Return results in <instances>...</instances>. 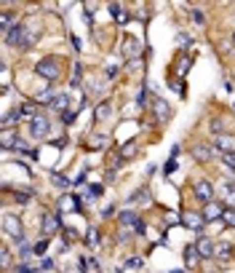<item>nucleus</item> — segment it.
I'll return each instance as SVG.
<instances>
[{
	"instance_id": "1",
	"label": "nucleus",
	"mask_w": 235,
	"mask_h": 273,
	"mask_svg": "<svg viewBox=\"0 0 235 273\" xmlns=\"http://www.w3.org/2000/svg\"><path fill=\"white\" fill-rule=\"evenodd\" d=\"M38 35H40V27H38L35 19H27L24 24H14V30L8 32V46H16V49H32L38 41Z\"/></svg>"
},
{
	"instance_id": "2",
	"label": "nucleus",
	"mask_w": 235,
	"mask_h": 273,
	"mask_svg": "<svg viewBox=\"0 0 235 273\" xmlns=\"http://www.w3.org/2000/svg\"><path fill=\"white\" fill-rule=\"evenodd\" d=\"M35 72L45 81H59V75H62V64H59L56 56H45L40 62L35 64Z\"/></svg>"
},
{
	"instance_id": "3",
	"label": "nucleus",
	"mask_w": 235,
	"mask_h": 273,
	"mask_svg": "<svg viewBox=\"0 0 235 273\" xmlns=\"http://www.w3.org/2000/svg\"><path fill=\"white\" fill-rule=\"evenodd\" d=\"M3 230L8 233L11 238H16V241H22V233H24V228H22V219H19L16 215H3Z\"/></svg>"
},
{
	"instance_id": "4",
	"label": "nucleus",
	"mask_w": 235,
	"mask_h": 273,
	"mask_svg": "<svg viewBox=\"0 0 235 273\" xmlns=\"http://www.w3.org/2000/svg\"><path fill=\"white\" fill-rule=\"evenodd\" d=\"M193 193H195V198H198L203 206L214 201V185L208 182V179H198V182H195V188H193Z\"/></svg>"
},
{
	"instance_id": "5",
	"label": "nucleus",
	"mask_w": 235,
	"mask_h": 273,
	"mask_svg": "<svg viewBox=\"0 0 235 273\" xmlns=\"http://www.w3.org/2000/svg\"><path fill=\"white\" fill-rule=\"evenodd\" d=\"M48 131H51V121L43 115H38V118H32V137L35 139H43V137H48Z\"/></svg>"
},
{
	"instance_id": "6",
	"label": "nucleus",
	"mask_w": 235,
	"mask_h": 273,
	"mask_svg": "<svg viewBox=\"0 0 235 273\" xmlns=\"http://www.w3.org/2000/svg\"><path fill=\"white\" fill-rule=\"evenodd\" d=\"M225 206H222L219 201H211V204H206L203 206V217H206V222H214V219H222L225 217Z\"/></svg>"
},
{
	"instance_id": "7",
	"label": "nucleus",
	"mask_w": 235,
	"mask_h": 273,
	"mask_svg": "<svg viewBox=\"0 0 235 273\" xmlns=\"http://www.w3.org/2000/svg\"><path fill=\"white\" fill-rule=\"evenodd\" d=\"M0 145H3V150H16V145H19V131L3 129V134H0Z\"/></svg>"
},
{
	"instance_id": "8",
	"label": "nucleus",
	"mask_w": 235,
	"mask_h": 273,
	"mask_svg": "<svg viewBox=\"0 0 235 273\" xmlns=\"http://www.w3.org/2000/svg\"><path fill=\"white\" fill-rule=\"evenodd\" d=\"M182 222H185L187 228H193V230H203L206 217H203V215H198V212H185V219H182Z\"/></svg>"
},
{
	"instance_id": "9",
	"label": "nucleus",
	"mask_w": 235,
	"mask_h": 273,
	"mask_svg": "<svg viewBox=\"0 0 235 273\" xmlns=\"http://www.w3.org/2000/svg\"><path fill=\"white\" fill-rule=\"evenodd\" d=\"M59 225H62V222H59L56 215H43L40 217V228H43L45 236H54V233L59 230Z\"/></svg>"
},
{
	"instance_id": "10",
	"label": "nucleus",
	"mask_w": 235,
	"mask_h": 273,
	"mask_svg": "<svg viewBox=\"0 0 235 273\" xmlns=\"http://www.w3.org/2000/svg\"><path fill=\"white\" fill-rule=\"evenodd\" d=\"M193 158H195V161H200V164H208L214 158V148H208V145H195Z\"/></svg>"
},
{
	"instance_id": "11",
	"label": "nucleus",
	"mask_w": 235,
	"mask_h": 273,
	"mask_svg": "<svg viewBox=\"0 0 235 273\" xmlns=\"http://www.w3.org/2000/svg\"><path fill=\"white\" fill-rule=\"evenodd\" d=\"M214 257H217L219 263H227V260L233 257V244L230 241H219L217 249H214Z\"/></svg>"
},
{
	"instance_id": "12",
	"label": "nucleus",
	"mask_w": 235,
	"mask_h": 273,
	"mask_svg": "<svg viewBox=\"0 0 235 273\" xmlns=\"http://www.w3.org/2000/svg\"><path fill=\"white\" fill-rule=\"evenodd\" d=\"M153 108H155V115H158V121H160V123H166L168 118H171V108H168V105L163 102V99H155Z\"/></svg>"
},
{
	"instance_id": "13",
	"label": "nucleus",
	"mask_w": 235,
	"mask_h": 273,
	"mask_svg": "<svg viewBox=\"0 0 235 273\" xmlns=\"http://www.w3.org/2000/svg\"><path fill=\"white\" fill-rule=\"evenodd\" d=\"M195 246H198L200 257H211V255H214V249H217V244H214L211 238H203V236L198 238V244H195Z\"/></svg>"
},
{
	"instance_id": "14",
	"label": "nucleus",
	"mask_w": 235,
	"mask_h": 273,
	"mask_svg": "<svg viewBox=\"0 0 235 273\" xmlns=\"http://www.w3.org/2000/svg\"><path fill=\"white\" fill-rule=\"evenodd\" d=\"M22 108H16L14 112H5V115H3V129H8V126L11 123H19V121H22Z\"/></svg>"
},
{
	"instance_id": "15",
	"label": "nucleus",
	"mask_w": 235,
	"mask_h": 273,
	"mask_svg": "<svg viewBox=\"0 0 235 273\" xmlns=\"http://www.w3.org/2000/svg\"><path fill=\"white\" fill-rule=\"evenodd\" d=\"M123 54H126V56H136V54H139V43H136L134 38H126V41H123Z\"/></svg>"
},
{
	"instance_id": "16",
	"label": "nucleus",
	"mask_w": 235,
	"mask_h": 273,
	"mask_svg": "<svg viewBox=\"0 0 235 273\" xmlns=\"http://www.w3.org/2000/svg\"><path fill=\"white\" fill-rule=\"evenodd\" d=\"M110 115H113V108H110V102H102L99 108H96V112H94L96 121H107Z\"/></svg>"
},
{
	"instance_id": "17",
	"label": "nucleus",
	"mask_w": 235,
	"mask_h": 273,
	"mask_svg": "<svg viewBox=\"0 0 235 273\" xmlns=\"http://www.w3.org/2000/svg\"><path fill=\"white\" fill-rule=\"evenodd\" d=\"M70 108V97L67 94H56V99H54V105H51V110H67Z\"/></svg>"
},
{
	"instance_id": "18",
	"label": "nucleus",
	"mask_w": 235,
	"mask_h": 273,
	"mask_svg": "<svg viewBox=\"0 0 235 273\" xmlns=\"http://www.w3.org/2000/svg\"><path fill=\"white\" fill-rule=\"evenodd\" d=\"M198 257H200L198 246H187V249H185V263L187 265H195V263H198Z\"/></svg>"
},
{
	"instance_id": "19",
	"label": "nucleus",
	"mask_w": 235,
	"mask_h": 273,
	"mask_svg": "<svg viewBox=\"0 0 235 273\" xmlns=\"http://www.w3.org/2000/svg\"><path fill=\"white\" fill-rule=\"evenodd\" d=\"M233 145H235V142H233L230 137H219L217 142H214V150H225V153H230V150H233Z\"/></svg>"
},
{
	"instance_id": "20",
	"label": "nucleus",
	"mask_w": 235,
	"mask_h": 273,
	"mask_svg": "<svg viewBox=\"0 0 235 273\" xmlns=\"http://www.w3.org/2000/svg\"><path fill=\"white\" fill-rule=\"evenodd\" d=\"M118 219H120V225H134V228H136V222H139V217H136L134 212H120Z\"/></svg>"
},
{
	"instance_id": "21",
	"label": "nucleus",
	"mask_w": 235,
	"mask_h": 273,
	"mask_svg": "<svg viewBox=\"0 0 235 273\" xmlns=\"http://www.w3.org/2000/svg\"><path fill=\"white\" fill-rule=\"evenodd\" d=\"M136 150H139V145H136V142H126V145L120 148V158H134Z\"/></svg>"
},
{
	"instance_id": "22",
	"label": "nucleus",
	"mask_w": 235,
	"mask_h": 273,
	"mask_svg": "<svg viewBox=\"0 0 235 273\" xmlns=\"http://www.w3.org/2000/svg\"><path fill=\"white\" fill-rule=\"evenodd\" d=\"M176 43H179V49H190V46H193V38L185 35V32H179V35H176Z\"/></svg>"
},
{
	"instance_id": "23",
	"label": "nucleus",
	"mask_w": 235,
	"mask_h": 273,
	"mask_svg": "<svg viewBox=\"0 0 235 273\" xmlns=\"http://www.w3.org/2000/svg\"><path fill=\"white\" fill-rule=\"evenodd\" d=\"M208 129H211L214 134H222V131H225V121H222V118H214V121L208 123Z\"/></svg>"
},
{
	"instance_id": "24",
	"label": "nucleus",
	"mask_w": 235,
	"mask_h": 273,
	"mask_svg": "<svg viewBox=\"0 0 235 273\" xmlns=\"http://www.w3.org/2000/svg\"><path fill=\"white\" fill-rule=\"evenodd\" d=\"M8 263H11V252H8V246H3V249H0V265L8 268Z\"/></svg>"
},
{
	"instance_id": "25",
	"label": "nucleus",
	"mask_w": 235,
	"mask_h": 273,
	"mask_svg": "<svg viewBox=\"0 0 235 273\" xmlns=\"http://www.w3.org/2000/svg\"><path fill=\"white\" fill-rule=\"evenodd\" d=\"M51 182H54L56 188H70V179H67V177H59V174L51 177Z\"/></svg>"
},
{
	"instance_id": "26",
	"label": "nucleus",
	"mask_w": 235,
	"mask_h": 273,
	"mask_svg": "<svg viewBox=\"0 0 235 273\" xmlns=\"http://www.w3.org/2000/svg\"><path fill=\"white\" fill-rule=\"evenodd\" d=\"M131 201H150V190H145V188L136 190L134 196H131Z\"/></svg>"
},
{
	"instance_id": "27",
	"label": "nucleus",
	"mask_w": 235,
	"mask_h": 273,
	"mask_svg": "<svg viewBox=\"0 0 235 273\" xmlns=\"http://www.w3.org/2000/svg\"><path fill=\"white\" fill-rule=\"evenodd\" d=\"M86 241H88L91 246H99V230H96V228H91V230H88V238H86Z\"/></svg>"
},
{
	"instance_id": "28",
	"label": "nucleus",
	"mask_w": 235,
	"mask_h": 273,
	"mask_svg": "<svg viewBox=\"0 0 235 273\" xmlns=\"http://www.w3.org/2000/svg\"><path fill=\"white\" fill-rule=\"evenodd\" d=\"M222 161H225L230 169H235V153L230 150V153H222Z\"/></svg>"
},
{
	"instance_id": "29",
	"label": "nucleus",
	"mask_w": 235,
	"mask_h": 273,
	"mask_svg": "<svg viewBox=\"0 0 235 273\" xmlns=\"http://www.w3.org/2000/svg\"><path fill=\"white\" fill-rule=\"evenodd\" d=\"M16 201H19V204H27V201H30V193H27V190H16Z\"/></svg>"
},
{
	"instance_id": "30",
	"label": "nucleus",
	"mask_w": 235,
	"mask_h": 273,
	"mask_svg": "<svg viewBox=\"0 0 235 273\" xmlns=\"http://www.w3.org/2000/svg\"><path fill=\"white\" fill-rule=\"evenodd\" d=\"M222 219H225L227 225H233V228H235V212H230V209H227V212H225V217H222Z\"/></svg>"
},
{
	"instance_id": "31",
	"label": "nucleus",
	"mask_w": 235,
	"mask_h": 273,
	"mask_svg": "<svg viewBox=\"0 0 235 273\" xmlns=\"http://www.w3.org/2000/svg\"><path fill=\"white\" fill-rule=\"evenodd\" d=\"M45 246H48V238H43V241H38V244H35V252H38V255H40V252H45Z\"/></svg>"
},
{
	"instance_id": "32",
	"label": "nucleus",
	"mask_w": 235,
	"mask_h": 273,
	"mask_svg": "<svg viewBox=\"0 0 235 273\" xmlns=\"http://www.w3.org/2000/svg\"><path fill=\"white\" fill-rule=\"evenodd\" d=\"M62 206H64V209H75V201H73V198H64Z\"/></svg>"
},
{
	"instance_id": "33",
	"label": "nucleus",
	"mask_w": 235,
	"mask_h": 273,
	"mask_svg": "<svg viewBox=\"0 0 235 273\" xmlns=\"http://www.w3.org/2000/svg\"><path fill=\"white\" fill-rule=\"evenodd\" d=\"M193 19H195V22H198V24H203V22H206V19H203V14H200V11H193Z\"/></svg>"
},
{
	"instance_id": "34",
	"label": "nucleus",
	"mask_w": 235,
	"mask_h": 273,
	"mask_svg": "<svg viewBox=\"0 0 235 273\" xmlns=\"http://www.w3.org/2000/svg\"><path fill=\"white\" fill-rule=\"evenodd\" d=\"M128 265H131V268H139L142 260H139V257H131V260H128Z\"/></svg>"
},
{
	"instance_id": "35",
	"label": "nucleus",
	"mask_w": 235,
	"mask_h": 273,
	"mask_svg": "<svg viewBox=\"0 0 235 273\" xmlns=\"http://www.w3.org/2000/svg\"><path fill=\"white\" fill-rule=\"evenodd\" d=\"M51 268H54V263H51V260L45 257V260H43V271H51Z\"/></svg>"
},
{
	"instance_id": "36",
	"label": "nucleus",
	"mask_w": 235,
	"mask_h": 273,
	"mask_svg": "<svg viewBox=\"0 0 235 273\" xmlns=\"http://www.w3.org/2000/svg\"><path fill=\"white\" fill-rule=\"evenodd\" d=\"M78 268H80L83 273H86V271H88V263H86V257H83V260H80V263H78Z\"/></svg>"
},
{
	"instance_id": "37",
	"label": "nucleus",
	"mask_w": 235,
	"mask_h": 273,
	"mask_svg": "<svg viewBox=\"0 0 235 273\" xmlns=\"http://www.w3.org/2000/svg\"><path fill=\"white\" fill-rule=\"evenodd\" d=\"M64 233H67V236H70V241H75V238H78V233H75L73 228H67V230H64Z\"/></svg>"
},
{
	"instance_id": "38",
	"label": "nucleus",
	"mask_w": 235,
	"mask_h": 273,
	"mask_svg": "<svg viewBox=\"0 0 235 273\" xmlns=\"http://www.w3.org/2000/svg\"><path fill=\"white\" fill-rule=\"evenodd\" d=\"M19 273H30V268H22V271H19Z\"/></svg>"
},
{
	"instance_id": "39",
	"label": "nucleus",
	"mask_w": 235,
	"mask_h": 273,
	"mask_svg": "<svg viewBox=\"0 0 235 273\" xmlns=\"http://www.w3.org/2000/svg\"><path fill=\"white\" fill-rule=\"evenodd\" d=\"M233 41H235V35H233Z\"/></svg>"
}]
</instances>
